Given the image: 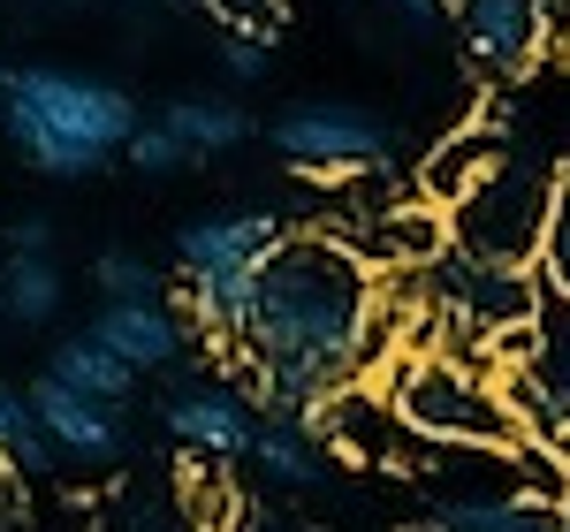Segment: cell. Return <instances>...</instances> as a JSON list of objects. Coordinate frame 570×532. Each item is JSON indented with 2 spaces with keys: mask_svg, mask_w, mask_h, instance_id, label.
Wrapping results in <instances>:
<instances>
[{
  "mask_svg": "<svg viewBox=\"0 0 570 532\" xmlns=\"http://www.w3.org/2000/svg\"><path fill=\"white\" fill-rule=\"evenodd\" d=\"M244 464H259V480H274V487H320V480H327L320 442H312L305 426H274V418H259V434H252V456H244Z\"/></svg>",
  "mask_w": 570,
  "mask_h": 532,
  "instance_id": "18",
  "label": "cell"
},
{
  "mask_svg": "<svg viewBox=\"0 0 570 532\" xmlns=\"http://www.w3.org/2000/svg\"><path fill=\"white\" fill-rule=\"evenodd\" d=\"M556 190L563 168H548L540 152H502L456 206H449V244L487 266H532L540 274V244L556 221Z\"/></svg>",
  "mask_w": 570,
  "mask_h": 532,
  "instance_id": "3",
  "label": "cell"
},
{
  "mask_svg": "<svg viewBox=\"0 0 570 532\" xmlns=\"http://www.w3.org/2000/svg\"><path fill=\"white\" fill-rule=\"evenodd\" d=\"M373 343V266L343 236H282L259 266L244 365L335 396Z\"/></svg>",
  "mask_w": 570,
  "mask_h": 532,
  "instance_id": "1",
  "label": "cell"
},
{
  "mask_svg": "<svg viewBox=\"0 0 570 532\" xmlns=\"http://www.w3.org/2000/svg\"><path fill=\"white\" fill-rule=\"evenodd\" d=\"M548 53L570 61V0H548Z\"/></svg>",
  "mask_w": 570,
  "mask_h": 532,
  "instance_id": "29",
  "label": "cell"
},
{
  "mask_svg": "<svg viewBox=\"0 0 570 532\" xmlns=\"http://www.w3.org/2000/svg\"><path fill=\"white\" fill-rule=\"evenodd\" d=\"M563 510L540 502V494H464V502H441L426 532H556Z\"/></svg>",
  "mask_w": 570,
  "mask_h": 532,
  "instance_id": "14",
  "label": "cell"
},
{
  "mask_svg": "<svg viewBox=\"0 0 570 532\" xmlns=\"http://www.w3.org/2000/svg\"><path fill=\"white\" fill-rule=\"evenodd\" d=\"M540 289L570 297V176L556 190V221H548V244H540Z\"/></svg>",
  "mask_w": 570,
  "mask_h": 532,
  "instance_id": "24",
  "label": "cell"
},
{
  "mask_svg": "<svg viewBox=\"0 0 570 532\" xmlns=\"http://www.w3.org/2000/svg\"><path fill=\"white\" fill-rule=\"evenodd\" d=\"M31 418H39V434L53 442V456H85V464L122 456V411L77 396V388H61L46 373H39V388H31Z\"/></svg>",
  "mask_w": 570,
  "mask_h": 532,
  "instance_id": "11",
  "label": "cell"
},
{
  "mask_svg": "<svg viewBox=\"0 0 570 532\" xmlns=\"http://www.w3.org/2000/svg\"><path fill=\"white\" fill-rule=\"evenodd\" d=\"M91 282H99L107 305H153L160 297V266L145 259V252H99L91 259Z\"/></svg>",
  "mask_w": 570,
  "mask_h": 532,
  "instance_id": "22",
  "label": "cell"
},
{
  "mask_svg": "<svg viewBox=\"0 0 570 532\" xmlns=\"http://www.w3.org/2000/svg\"><path fill=\"white\" fill-rule=\"evenodd\" d=\"M563 510H570V494H563Z\"/></svg>",
  "mask_w": 570,
  "mask_h": 532,
  "instance_id": "35",
  "label": "cell"
},
{
  "mask_svg": "<svg viewBox=\"0 0 570 532\" xmlns=\"http://www.w3.org/2000/svg\"><path fill=\"white\" fill-rule=\"evenodd\" d=\"M464 61L487 77H532L548 61V0H441Z\"/></svg>",
  "mask_w": 570,
  "mask_h": 532,
  "instance_id": "6",
  "label": "cell"
},
{
  "mask_svg": "<svg viewBox=\"0 0 570 532\" xmlns=\"http://www.w3.org/2000/svg\"><path fill=\"white\" fill-rule=\"evenodd\" d=\"M220 77L228 85H259L266 77V31H220Z\"/></svg>",
  "mask_w": 570,
  "mask_h": 532,
  "instance_id": "25",
  "label": "cell"
},
{
  "mask_svg": "<svg viewBox=\"0 0 570 532\" xmlns=\"http://www.w3.org/2000/svg\"><path fill=\"white\" fill-rule=\"evenodd\" d=\"M0 456H8L16 472H46V464H53V442H46L39 418H31V396L8 388V381H0Z\"/></svg>",
  "mask_w": 570,
  "mask_h": 532,
  "instance_id": "21",
  "label": "cell"
},
{
  "mask_svg": "<svg viewBox=\"0 0 570 532\" xmlns=\"http://www.w3.org/2000/svg\"><path fill=\"white\" fill-rule=\"evenodd\" d=\"M91 343H107V351L122 357L130 373H168L183 357V343H190V327L176 319V305H99V319L85 327Z\"/></svg>",
  "mask_w": 570,
  "mask_h": 532,
  "instance_id": "12",
  "label": "cell"
},
{
  "mask_svg": "<svg viewBox=\"0 0 570 532\" xmlns=\"http://www.w3.org/2000/svg\"><path fill=\"white\" fill-rule=\"evenodd\" d=\"M8 259H53V221H46V214L8 221Z\"/></svg>",
  "mask_w": 570,
  "mask_h": 532,
  "instance_id": "28",
  "label": "cell"
},
{
  "mask_svg": "<svg viewBox=\"0 0 570 532\" xmlns=\"http://www.w3.org/2000/svg\"><path fill=\"white\" fill-rule=\"evenodd\" d=\"M395 8H403V16H419V23H426V16H441V0H395Z\"/></svg>",
  "mask_w": 570,
  "mask_h": 532,
  "instance_id": "31",
  "label": "cell"
},
{
  "mask_svg": "<svg viewBox=\"0 0 570 532\" xmlns=\"http://www.w3.org/2000/svg\"><path fill=\"white\" fill-rule=\"evenodd\" d=\"M46 381H61V388H77V396L91 403H130L137 373L122 365V357L107 351V343H91V335H69V343H53V365H46Z\"/></svg>",
  "mask_w": 570,
  "mask_h": 532,
  "instance_id": "15",
  "label": "cell"
},
{
  "mask_svg": "<svg viewBox=\"0 0 570 532\" xmlns=\"http://www.w3.org/2000/svg\"><path fill=\"white\" fill-rule=\"evenodd\" d=\"M373 252H381V259L434 266L441 252H449V214H434V206H395V214H381V228H373Z\"/></svg>",
  "mask_w": 570,
  "mask_h": 532,
  "instance_id": "20",
  "label": "cell"
},
{
  "mask_svg": "<svg viewBox=\"0 0 570 532\" xmlns=\"http://www.w3.org/2000/svg\"><path fill=\"white\" fill-rule=\"evenodd\" d=\"M502 152H510V145L487 130V122H472V130H456V137H441L434 152L419 160V190H426V206H434V214H449V206H456V198H464V190H472V183H480L487 168L502 160Z\"/></svg>",
  "mask_w": 570,
  "mask_h": 532,
  "instance_id": "13",
  "label": "cell"
},
{
  "mask_svg": "<svg viewBox=\"0 0 570 532\" xmlns=\"http://www.w3.org/2000/svg\"><path fill=\"white\" fill-rule=\"evenodd\" d=\"M236 532H305V525H289L282 510H244V518H236Z\"/></svg>",
  "mask_w": 570,
  "mask_h": 532,
  "instance_id": "30",
  "label": "cell"
},
{
  "mask_svg": "<svg viewBox=\"0 0 570 532\" xmlns=\"http://www.w3.org/2000/svg\"><path fill=\"white\" fill-rule=\"evenodd\" d=\"M274 152L297 160L312 176H343V168H373L389 152V122L357 99H305L274 122Z\"/></svg>",
  "mask_w": 570,
  "mask_h": 532,
  "instance_id": "5",
  "label": "cell"
},
{
  "mask_svg": "<svg viewBox=\"0 0 570 532\" xmlns=\"http://www.w3.org/2000/svg\"><path fill=\"white\" fill-rule=\"evenodd\" d=\"M61 266L53 259H8L0 266V319L8 327H46L61 312Z\"/></svg>",
  "mask_w": 570,
  "mask_h": 532,
  "instance_id": "19",
  "label": "cell"
},
{
  "mask_svg": "<svg viewBox=\"0 0 570 532\" xmlns=\"http://www.w3.org/2000/svg\"><path fill=\"white\" fill-rule=\"evenodd\" d=\"M122 160H130V176L160 183V176H176V168H190V145H183L168 122H137V137L122 145Z\"/></svg>",
  "mask_w": 570,
  "mask_h": 532,
  "instance_id": "23",
  "label": "cell"
},
{
  "mask_svg": "<svg viewBox=\"0 0 570 532\" xmlns=\"http://www.w3.org/2000/svg\"><path fill=\"white\" fill-rule=\"evenodd\" d=\"M160 122L190 145V160H198V152H228V145L252 137V115H244L236 99H220V91H183V99H168Z\"/></svg>",
  "mask_w": 570,
  "mask_h": 532,
  "instance_id": "17",
  "label": "cell"
},
{
  "mask_svg": "<svg viewBox=\"0 0 570 532\" xmlns=\"http://www.w3.org/2000/svg\"><path fill=\"white\" fill-rule=\"evenodd\" d=\"M115 532H214V525H206V518H190V510H176V502H160V510L145 502V510H130Z\"/></svg>",
  "mask_w": 570,
  "mask_h": 532,
  "instance_id": "27",
  "label": "cell"
},
{
  "mask_svg": "<svg viewBox=\"0 0 570 532\" xmlns=\"http://www.w3.org/2000/svg\"><path fill=\"white\" fill-rule=\"evenodd\" d=\"M335 449H351V456H365V464H381L395 442H403V418H395L381 396H357V388H335V403H327V426H320Z\"/></svg>",
  "mask_w": 570,
  "mask_h": 532,
  "instance_id": "16",
  "label": "cell"
},
{
  "mask_svg": "<svg viewBox=\"0 0 570 532\" xmlns=\"http://www.w3.org/2000/svg\"><path fill=\"white\" fill-rule=\"evenodd\" d=\"M115 8H130V0H115Z\"/></svg>",
  "mask_w": 570,
  "mask_h": 532,
  "instance_id": "34",
  "label": "cell"
},
{
  "mask_svg": "<svg viewBox=\"0 0 570 532\" xmlns=\"http://www.w3.org/2000/svg\"><path fill=\"white\" fill-rule=\"evenodd\" d=\"M289 236L282 214L266 206H228V214H198L176 228V274L183 282H206V274H236V266H259L274 244Z\"/></svg>",
  "mask_w": 570,
  "mask_h": 532,
  "instance_id": "10",
  "label": "cell"
},
{
  "mask_svg": "<svg viewBox=\"0 0 570 532\" xmlns=\"http://www.w3.org/2000/svg\"><path fill=\"white\" fill-rule=\"evenodd\" d=\"M176 8H198V0H176Z\"/></svg>",
  "mask_w": 570,
  "mask_h": 532,
  "instance_id": "33",
  "label": "cell"
},
{
  "mask_svg": "<svg viewBox=\"0 0 570 532\" xmlns=\"http://www.w3.org/2000/svg\"><path fill=\"white\" fill-rule=\"evenodd\" d=\"M206 16H220V31H266L282 16V0H198Z\"/></svg>",
  "mask_w": 570,
  "mask_h": 532,
  "instance_id": "26",
  "label": "cell"
},
{
  "mask_svg": "<svg viewBox=\"0 0 570 532\" xmlns=\"http://www.w3.org/2000/svg\"><path fill=\"white\" fill-rule=\"evenodd\" d=\"M434 289L480 335H525L532 312H540V274L532 266H487L472 252H456V244L434 259Z\"/></svg>",
  "mask_w": 570,
  "mask_h": 532,
  "instance_id": "7",
  "label": "cell"
},
{
  "mask_svg": "<svg viewBox=\"0 0 570 532\" xmlns=\"http://www.w3.org/2000/svg\"><path fill=\"white\" fill-rule=\"evenodd\" d=\"M518 357H525V373H510L502 381V403L532 426H548V418H570V297H548L540 289V312H532L525 335H510Z\"/></svg>",
  "mask_w": 570,
  "mask_h": 532,
  "instance_id": "8",
  "label": "cell"
},
{
  "mask_svg": "<svg viewBox=\"0 0 570 532\" xmlns=\"http://www.w3.org/2000/svg\"><path fill=\"white\" fill-rule=\"evenodd\" d=\"M389 411L403 418V434L441 442V449H518L525 442V426L502 403V388L480 381L472 365H456V357H411V365H395Z\"/></svg>",
  "mask_w": 570,
  "mask_h": 532,
  "instance_id": "4",
  "label": "cell"
},
{
  "mask_svg": "<svg viewBox=\"0 0 570 532\" xmlns=\"http://www.w3.org/2000/svg\"><path fill=\"white\" fill-rule=\"evenodd\" d=\"M168 434L198 464H244L252 434H259V411L244 403L236 381H183L176 396H168Z\"/></svg>",
  "mask_w": 570,
  "mask_h": 532,
  "instance_id": "9",
  "label": "cell"
},
{
  "mask_svg": "<svg viewBox=\"0 0 570 532\" xmlns=\"http://www.w3.org/2000/svg\"><path fill=\"white\" fill-rule=\"evenodd\" d=\"M137 99L107 77H85V69H16L8 77V99H0V130L8 145L53 183H85L99 176L122 145L137 137Z\"/></svg>",
  "mask_w": 570,
  "mask_h": 532,
  "instance_id": "2",
  "label": "cell"
},
{
  "mask_svg": "<svg viewBox=\"0 0 570 532\" xmlns=\"http://www.w3.org/2000/svg\"><path fill=\"white\" fill-rule=\"evenodd\" d=\"M8 77H16V69H8V61H0V99H8Z\"/></svg>",
  "mask_w": 570,
  "mask_h": 532,
  "instance_id": "32",
  "label": "cell"
}]
</instances>
